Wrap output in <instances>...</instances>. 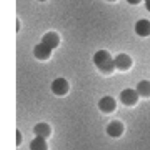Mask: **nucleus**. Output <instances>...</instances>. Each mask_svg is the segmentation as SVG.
<instances>
[{
  "label": "nucleus",
  "mask_w": 150,
  "mask_h": 150,
  "mask_svg": "<svg viewBox=\"0 0 150 150\" xmlns=\"http://www.w3.org/2000/svg\"><path fill=\"white\" fill-rule=\"evenodd\" d=\"M95 65L103 73H111L114 70L115 64L114 59H112L110 53L106 50H99L97 51L93 58Z\"/></svg>",
  "instance_id": "nucleus-1"
},
{
  "label": "nucleus",
  "mask_w": 150,
  "mask_h": 150,
  "mask_svg": "<svg viewBox=\"0 0 150 150\" xmlns=\"http://www.w3.org/2000/svg\"><path fill=\"white\" fill-rule=\"evenodd\" d=\"M139 96L140 95L138 94L136 90L127 88V89H125L124 91H121V93L119 95V98H120V101L124 105H133L138 101Z\"/></svg>",
  "instance_id": "nucleus-2"
},
{
  "label": "nucleus",
  "mask_w": 150,
  "mask_h": 150,
  "mask_svg": "<svg viewBox=\"0 0 150 150\" xmlns=\"http://www.w3.org/2000/svg\"><path fill=\"white\" fill-rule=\"evenodd\" d=\"M68 89H69L68 82L65 78H62V77L55 79L51 83V91H53L54 94L58 95V96L66 94V92L68 91Z\"/></svg>",
  "instance_id": "nucleus-3"
},
{
  "label": "nucleus",
  "mask_w": 150,
  "mask_h": 150,
  "mask_svg": "<svg viewBox=\"0 0 150 150\" xmlns=\"http://www.w3.org/2000/svg\"><path fill=\"white\" fill-rule=\"evenodd\" d=\"M115 67L120 70H126L132 65V59L126 54H119L114 59Z\"/></svg>",
  "instance_id": "nucleus-4"
},
{
  "label": "nucleus",
  "mask_w": 150,
  "mask_h": 150,
  "mask_svg": "<svg viewBox=\"0 0 150 150\" xmlns=\"http://www.w3.org/2000/svg\"><path fill=\"white\" fill-rule=\"evenodd\" d=\"M52 49L50 48L48 46L43 44L42 42L37 44L34 47V55L39 60H46L51 54Z\"/></svg>",
  "instance_id": "nucleus-5"
},
{
  "label": "nucleus",
  "mask_w": 150,
  "mask_h": 150,
  "mask_svg": "<svg viewBox=\"0 0 150 150\" xmlns=\"http://www.w3.org/2000/svg\"><path fill=\"white\" fill-rule=\"evenodd\" d=\"M135 33L141 37H148L150 35V21L148 19H140L134 26Z\"/></svg>",
  "instance_id": "nucleus-6"
},
{
  "label": "nucleus",
  "mask_w": 150,
  "mask_h": 150,
  "mask_svg": "<svg viewBox=\"0 0 150 150\" xmlns=\"http://www.w3.org/2000/svg\"><path fill=\"white\" fill-rule=\"evenodd\" d=\"M42 42L53 50L54 48H56L59 45L60 39H59V36L57 33L49 32L43 35V37L42 38Z\"/></svg>",
  "instance_id": "nucleus-7"
},
{
  "label": "nucleus",
  "mask_w": 150,
  "mask_h": 150,
  "mask_svg": "<svg viewBox=\"0 0 150 150\" xmlns=\"http://www.w3.org/2000/svg\"><path fill=\"white\" fill-rule=\"evenodd\" d=\"M116 105H117V104H116L115 99L110 96L103 97L98 102V107L100 108L101 111H103L104 112H111L114 111L116 108Z\"/></svg>",
  "instance_id": "nucleus-8"
},
{
  "label": "nucleus",
  "mask_w": 150,
  "mask_h": 150,
  "mask_svg": "<svg viewBox=\"0 0 150 150\" xmlns=\"http://www.w3.org/2000/svg\"><path fill=\"white\" fill-rule=\"evenodd\" d=\"M124 131V126L121 122L119 121H112L111 122L106 128V132L107 134L111 136V137H119Z\"/></svg>",
  "instance_id": "nucleus-9"
},
{
  "label": "nucleus",
  "mask_w": 150,
  "mask_h": 150,
  "mask_svg": "<svg viewBox=\"0 0 150 150\" xmlns=\"http://www.w3.org/2000/svg\"><path fill=\"white\" fill-rule=\"evenodd\" d=\"M33 131H34V134L36 135V137H41L43 139L48 138L50 134V126L45 122H40L36 124Z\"/></svg>",
  "instance_id": "nucleus-10"
},
{
  "label": "nucleus",
  "mask_w": 150,
  "mask_h": 150,
  "mask_svg": "<svg viewBox=\"0 0 150 150\" xmlns=\"http://www.w3.org/2000/svg\"><path fill=\"white\" fill-rule=\"evenodd\" d=\"M138 94L141 97H149L150 96V82L148 80L141 81L136 87Z\"/></svg>",
  "instance_id": "nucleus-11"
},
{
  "label": "nucleus",
  "mask_w": 150,
  "mask_h": 150,
  "mask_svg": "<svg viewBox=\"0 0 150 150\" xmlns=\"http://www.w3.org/2000/svg\"><path fill=\"white\" fill-rule=\"evenodd\" d=\"M30 150H47V143L45 139L41 137H35L31 142L29 146Z\"/></svg>",
  "instance_id": "nucleus-12"
},
{
  "label": "nucleus",
  "mask_w": 150,
  "mask_h": 150,
  "mask_svg": "<svg viewBox=\"0 0 150 150\" xmlns=\"http://www.w3.org/2000/svg\"><path fill=\"white\" fill-rule=\"evenodd\" d=\"M16 133H17V141H16V142H17V146H19V143H20V141H21V135H20L19 130H17Z\"/></svg>",
  "instance_id": "nucleus-13"
},
{
  "label": "nucleus",
  "mask_w": 150,
  "mask_h": 150,
  "mask_svg": "<svg viewBox=\"0 0 150 150\" xmlns=\"http://www.w3.org/2000/svg\"><path fill=\"white\" fill-rule=\"evenodd\" d=\"M141 0H126V2H128L130 4H137L141 2Z\"/></svg>",
  "instance_id": "nucleus-14"
},
{
  "label": "nucleus",
  "mask_w": 150,
  "mask_h": 150,
  "mask_svg": "<svg viewBox=\"0 0 150 150\" xmlns=\"http://www.w3.org/2000/svg\"><path fill=\"white\" fill-rule=\"evenodd\" d=\"M145 1V6H146V9L150 11V0H144Z\"/></svg>",
  "instance_id": "nucleus-15"
},
{
  "label": "nucleus",
  "mask_w": 150,
  "mask_h": 150,
  "mask_svg": "<svg viewBox=\"0 0 150 150\" xmlns=\"http://www.w3.org/2000/svg\"><path fill=\"white\" fill-rule=\"evenodd\" d=\"M19 20L17 19V32L19 31Z\"/></svg>",
  "instance_id": "nucleus-16"
},
{
  "label": "nucleus",
  "mask_w": 150,
  "mask_h": 150,
  "mask_svg": "<svg viewBox=\"0 0 150 150\" xmlns=\"http://www.w3.org/2000/svg\"><path fill=\"white\" fill-rule=\"evenodd\" d=\"M38 1H41V2H43V1H46V0H38Z\"/></svg>",
  "instance_id": "nucleus-17"
},
{
  "label": "nucleus",
  "mask_w": 150,
  "mask_h": 150,
  "mask_svg": "<svg viewBox=\"0 0 150 150\" xmlns=\"http://www.w3.org/2000/svg\"><path fill=\"white\" fill-rule=\"evenodd\" d=\"M107 1H115V0H107Z\"/></svg>",
  "instance_id": "nucleus-18"
}]
</instances>
